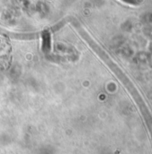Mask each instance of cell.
Here are the masks:
<instances>
[{
    "label": "cell",
    "mask_w": 152,
    "mask_h": 154,
    "mask_svg": "<svg viewBox=\"0 0 152 154\" xmlns=\"http://www.w3.org/2000/svg\"><path fill=\"white\" fill-rule=\"evenodd\" d=\"M4 32H3V30L2 29H0V33H3Z\"/></svg>",
    "instance_id": "1"
}]
</instances>
